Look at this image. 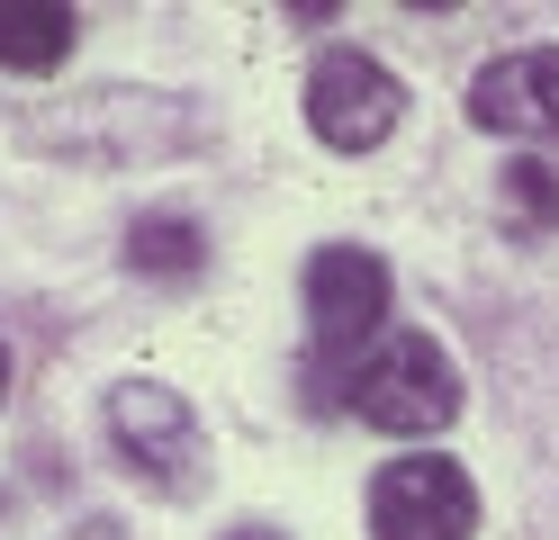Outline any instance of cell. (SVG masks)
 <instances>
[{
    "label": "cell",
    "instance_id": "obj_10",
    "mask_svg": "<svg viewBox=\"0 0 559 540\" xmlns=\"http://www.w3.org/2000/svg\"><path fill=\"white\" fill-rule=\"evenodd\" d=\"M226 540H280V531H271V523H235Z\"/></svg>",
    "mask_w": 559,
    "mask_h": 540
},
{
    "label": "cell",
    "instance_id": "obj_6",
    "mask_svg": "<svg viewBox=\"0 0 559 540\" xmlns=\"http://www.w3.org/2000/svg\"><path fill=\"white\" fill-rule=\"evenodd\" d=\"M469 127L487 135H559V46H514L469 82Z\"/></svg>",
    "mask_w": 559,
    "mask_h": 540
},
{
    "label": "cell",
    "instance_id": "obj_11",
    "mask_svg": "<svg viewBox=\"0 0 559 540\" xmlns=\"http://www.w3.org/2000/svg\"><path fill=\"white\" fill-rule=\"evenodd\" d=\"M0 396H10V351H0Z\"/></svg>",
    "mask_w": 559,
    "mask_h": 540
},
{
    "label": "cell",
    "instance_id": "obj_9",
    "mask_svg": "<svg viewBox=\"0 0 559 540\" xmlns=\"http://www.w3.org/2000/svg\"><path fill=\"white\" fill-rule=\"evenodd\" d=\"M506 216L523 235H550L559 226V171L550 163H506Z\"/></svg>",
    "mask_w": 559,
    "mask_h": 540
},
{
    "label": "cell",
    "instance_id": "obj_4",
    "mask_svg": "<svg viewBox=\"0 0 559 540\" xmlns=\"http://www.w3.org/2000/svg\"><path fill=\"white\" fill-rule=\"evenodd\" d=\"M406 118V91L397 72L361 55V46H325L317 63H307V127H317L334 154H370V144H389Z\"/></svg>",
    "mask_w": 559,
    "mask_h": 540
},
{
    "label": "cell",
    "instance_id": "obj_7",
    "mask_svg": "<svg viewBox=\"0 0 559 540\" xmlns=\"http://www.w3.org/2000/svg\"><path fill=\"white\" fill-rule=\"evenodd\" d=\"M127 271L135 279H163V288H190L207 271V235L190 226L181 207H154V216H135V226H127Z\"/></svg>",
    "mask_w": 559,
    "mask_h": 540
},
{
    "label": "cell",
    "instance_id": "obj_2",
    "mask_svg": "<svg viewBox=\"0 0 559 540\" xmlns=\"http://www.w3.org/2000/svg\"><path fill=\"white\" fill-rule=\"evenodd\" d=\"M343 406H353L370 432H397V442H425L461 415V370L433 334H379L361 351V370L343 379Z\"/></svg>",
    "mask_w": 559,
    "mask_h": 540
},
{
    "label": "cell",
    "instance_id": "obj_5",
    "mask_svg": "<svg viewBox=\"0 0 559 540\" xmlns=\"http://www.w3.org/2000/svg\"><path fill=\"white\" fill-rule=\"evenodd\" d=\"M99 423H109L118 459H127L145 487L181 495V487L199 478V415H190L163 379H118V387H109V406H99Z\"/></svg>",
    "mask_w": 559,
    "mask_h": 540
},
{
    "label": "cell",
    "instance_id": "obj_1",
    "mask_svg": "<svg viewBox=\"0 0 559 540\" xmlns=\"http://www.w3.org/2000/svg\"><path fill=\"white\" fill-rule=\"evenodd\" d=\"M389 324V262L361 243H325L307 262V396L343 406L334 379L361 370V343Z\"/></svg>",
    "mask_w": 559,
    "mask_h": 540
},
{
    "label": "cell",
    "instance_id": "obj_8",
    "mask_svg": "<svg viewBox=\"0 0 559 540\" xmlns=\"http://www.w3.org/2000/svg\"><path fill=\"white\" fill-rule=\"evenodd\" d=\"M73 55V10L55 0H0V72H55Z\"/></svg>",
    "mask_w": 559,
    "mask_h": 540
},
{
    "label": "cell",
    "instance_id": "obj_3",
    "mask_svg": "<svg viewBox=\"0 0 559 540\" xmlns=\"http://www.w3.org/2000/svg\"><path fill=\"white\" fill-rule=\"evenodd\" d=\"M478 531V487L461 459L406 451L370 478V540H469Z\"/></svg>",
    "mask_w": 559,
    "mask_h": 540
}]
</instances>
